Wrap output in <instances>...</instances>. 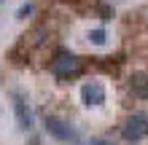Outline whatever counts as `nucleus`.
<instances>
[{"mask_svg": "<svg viewBox=\"0 0 148 145\" xmlns=\"http://www.w3.org/2000/svg\"><path fill=\"white\" fill-rule=\"evenodd\" d=\"M49 70L54 73L59 81H70V78H75V75L81 73V59H78L75 54H70V51L62 48V51H57V54H54Z\"/></svg>", "mask_w": 148, "mask_h": 145, "instance_id": "1", "label": "nucleus"}, {"mask_svg": "<svg viewBox=\"0 0 148 145\" xmlns=\"http://www.w3.org/2000/svg\"><path fill=\"white\" fill-rule=\"evenodd\" d=\"M121 137H124L127 142H140L148 137V116L145 113H135L129 116L124 126H121Z\"/></svg>", "mask_w": 148, "mask_h": 145, "instance_id": "2", "label": "nucleus"}, {"mask_svg": "<svg viewBox=\"0 0 148 145\" xmlns=\"http://www.w3.org/2000/svg\"><path fill=\"white\" fill-rule=\"evenodd\" d=\"M43 126H46V132H49L54 140H62V142H81V134H78L67 121H62V118H57V116H46Z\"/></svg>", "mask_w": 148, "mask_h": 145, "instance_id": "3", "label": "nucleus"}, {"mask_svg": "<svg viewBox=\"0 0 148 145\" xmlns=\"http://www.w3.org/2000/svg\"><path fill=\"white\" fill-rule=\"evenodd\" d=\"M81 99H84V105H102L105 102V89H102V83L97 81H89V83H84L81 86Z\"/></svg>", "mask_w": 148, "mask_h": 145, "instance_id": "4", "label": "nucleus"}, {"mask_svg": "<svg viewBox=\"0 0 148 145\" xmlns=\"http://www.w3.org/2000/svg\"><path fill=\"white\" fill-rule=\"evenodd\" d=\"M14 113H16V124H19V129H32V113L27 108V102H24L19 94H14Z\"/></svg>", "mask_w": 148, "mask_h": 145, "instance_id": "5", "label": "nucleus"}, {"mask_svg": "<svg viewBox=\"0 0 148 145\" xmlns=\"http://www.w3.org/2000/svg\"><path fill=\"white\" fill-rule=\"evenodd\" d=\"M129 89H132L135 97L148 99V75L145 73H135L132 78H129Z\"/></svg>", "mask_w": 148, "mask_h": 145, "instance_id": "6", "label": "nucleus"}, {"mask_svg": "<svg viewBox=\"0 0 148 145\" xmlns=\"http://www.w3.org/2000/svg\"><path fill=\"white\" fill-rule=\"evenodd\" d=\"M105 38H108V32L102 30V27H100V30H92V32H89V40H92L94 46H102V43H105Z\"/></svg>", "mask_w": 148, "mask_h": 145, "instance_id": "7", "label": "nucleus"}, {"mask_svg": "<svg viewBox=\"0 0 148 145\" xmlns=\"http://www.w3.org/2000/svg\"><path fill=\"white\" fill-rule=\"evenodd\" d=\"M32 11H35V5H32V3H24V5L19 8V11H16V16H19V19H27V16H30Z\"/></svg>", "mask_w": 148, "mask_h": 145, "instance_id": "8", "label": "nucleus"}, {"mask_svg": "<svg viewBox=\"0 0 148 145\" xmlns=\"http://www.w3.org/2000/svg\"><path fill=\"white\" fill-rule=\"evenodd\" d=\"M89 145H113V142H108V140H100V137H94Z\"/></svg>", "mask_w": 148, "mask_h": 145, "instance_id": "9", "label": "nucleus"}, {"mask_svg": "<svg viewBox=\"0 0 148 145\" xmlns=\"http://www.w3.org/2000/svg\"><path fill=\"white\" fill-rule=\"evenodd\" d=\"M0 3H3V0H0Z\"/></svg>", "mask_w": 148, "mask_h": 145, "instance_id": "10", "label": "nucleus"}]
</instances>
